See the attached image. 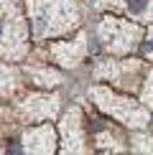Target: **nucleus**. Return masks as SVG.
I'll list each match as a JSON object with an SVG mask.
<instances>
[{
  "instance_id": "f257e3e1",
  "label": "nucleus",
  "mask_w": 153,
  "mask_h": 155,
  "mask_svg": "<svg viewBox=\"0 0 153 155\" xmlns=\"http://www.w3.org/2000/svg\"><path fill=\"white\" fill-rule=\"evenodd\" d=\"M31 21L36 25V36H54L69 31L76 23V8L72 0H31Z\"/></svg>"
},
{
  "instance_id": "f03ea898",
  "label": "nucleus",
  "mask_w": 153,
  "mask_h": 155,
  "mask_svg": "<svg viewBox=\"0 0 153 155\" xmlns=\"http://www.w3.org/2000/svg\"><path fill=\"white\" fill-rule=\"evenodd\" d=\"M25 23L10 0H0V56L18 59L23 54Z\"/></svg>"
},
{
  "instance_id": "7ed1b4c3",
  "label": "nucleus",
  "mask_w": 153,
  "mask_h": 155,
  "mask_svg": "<svg viewBox=\"0 0 153 155\" xmlns=\"http://www.w3.org/2000/svg\"><path fill=\"white\" fill-rule=\"evenodd\" d=\"M100 36L105 48L115 51V54H125L138 43L140 38V28L135 23H127V21H115V18H105L100 25Z\"/></svg>"
},
{
  "instance_id": "20e7f679",
  "label": "nucleus",
  "mask_w": 153,
  "mask_h": 155,
  "mask_svg": "<svg viewBox=\"0 0 153 155\" xmlns=\"http://www.w3.org/2000/svg\"><path fill=\"white\" fill-rule=\"evenodd\" d=\"M92 97L102 104L105 112H112L120 122H127L130 127H143L145 122H148V112H145V109H140L138 104H133V102H127V99H117V97L110 94L107 89H94Z\"/></svg>"
},
{
  "instance_id": "39448f33",
  "label": "nucleus",
  "mask_w": 153,
  "mask_h": 155,
  "mask_svg": "<svg viewBox=\"0 0 153 155\" xmlns=\"http://www.w3.org/2000/svg\"><path fill=\"white\" fill-rule=\"evenodd\" d=\"M100 5H112L140 21H153V0H105Z\"/></svg>"
},
{
  "instance_id": "423d86ee",
  "label": "nucleus",
  "mask_w": 153,
  "mask_h": 155,
  "mask_svg": "<svg viewBox=\"0 0 153 155\" xmlns=\"http://www.w3.org/2000/svg\"><path fill=\"white\" fill-rule=\"evenodd\" d=\"M23 143H25V150L51 153V150H54V147H51V145H54V132H51V127L41 125V127H36V130H28V132H25Z\"/></svg>"
},
{
  "instance_id": "0eeeda50",
  "label": "nucleus",
  "mask_w": 153,
  "mask_h": 155,
  "mask_svg": "<svg viewBox=\"0 0 153 155\" xmlns=\"http://www.w3.org/2000/svg\"><path fill=\"white\" fill-rule=\"evenodd\" d=\"M64 147L66 150H84L82 147V122H79V112L72 109L64 120Z\"/></svg>"
},
{
  "instance_id": "6e6552de",
  "label": "nucleus",
  "mask_w": 153,
  "mask_h": 155,
  "mask_svg": "<svg viewBox=\"0 0 153 155\" xmlns=\"http://www.w3.org/2000/svg\"><path fill=\"white\" fill-rule=\"evenodd\" d=\"M82 43H84V38H79V41H76V46H74V43H66V46L56 48V56L61 59L64 66H76V61L82 59V51H84Z\"/></svg>"
},
{
  "instance_id": "1a4fd4ad",
  "label": "nucleus",
  "mask_w": 153,
  "mask_h": 155,
  "mask_svg": "<svg viewBox=\"0 0 153 155\" xmlns=\"http://www.w3.org/2000/svg\"><path fill=\"white\" fill-rule=\"evenodd\" d=\"M13 84H15V71H13L10 66H5V64H0V92L10 94Z\"/></svg>"
},
{
  "instance_id": "9d476101",
  "label": "nucleus",
  "mask_w": 153,
  "mask_h": 155,
  "mask_svg": "<svg viewBox=\"0 0 153 155\" xmlns=\"http://www.w3.org/2000/svg\"><path fill=\"white\" fill-rule=\"evenodd\" d=\"M140 56L143 59H153V28H148L143 43H140Z\"/></svg>"
},
{
  "instance_id": "9b49d317",
  "label": "nucleus",
  "mask_w": 153,
  "mask_h": 155,
  "mask_svg": "<svg viewBox=\"0 0 153 155\" xmlns=\"http://www.w3.org/2000/svg\"><path fill=\"white\" fill-rule=\"evenodd\" d=\"M145 84H148V87H145V94H143V97H145V102L153 107V74H151V79L145 81Z\"/></svg>"
},
{
  "instance_id": "f8f14e48",
  "label": "nucleus",
  "mask_w": 153,
  "mask_h": 155,
  "mask_svg": "<svg viewBox=\"0 0 153 155\" xmlns=\"http://www.w3.org/2000/svg\"><path fill=\"white\" fill-rule=\"evenodd\" d=\"M135 143H138V147H140V150H153V140H145V137H138Z\"/></svg>"
}]
</instances>
